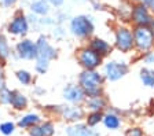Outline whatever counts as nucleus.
Here are the masks:
<instances>
[{
  "mask_svg": "<svg viewBox=\"0 0 154 136\" xmlns=\"http://www.w3.org/2000/svg\"><path fill=\"white\" fill-rule=\"evenodd\" d=\"M103 77L95 70H84L79 77V85L84 91V94L90 98L100 96L102 94Z\"/></svg>",
  "mask_w": 154,
  "mask_h": 136,
  "instance_id": "nucleus-1",
  "label": "nucleus"
},
{
  "mask_svg": "<svg viewBox=\"0 0 154 136\" xmlns=\"http://www.w3.org/2000/svg\"><path fill=\"white\" fill-rule=\"evenodd\" d=\"M134 45L139 51H149L154 45V35L147 26H136L134 30Z\"/></svg>",
  "mask_w": 154,
  "mask_h": 136,
  "instance_id": "nucleus-2",
  "label": "nucleus"
},
{
  "mask_svg": "<svg viewBox=\"0 0 154 136\" xmlns=\"http://www.w3.org/2000/svg\"><path fill=\"white\" fill-rule=\"evenodd\" d=\"M70 30L77 37H87L94 32V23L87 15L74 17L70 21Z\"/></svg>",
  "mask_w": 154,
  "mask_h": 136,
  "instance_id": "nucleus-3",
  "label": "nucleus"
},
{
  "mask_svg": "<svg viewBox=\"0 0 154 136\" xmlns=\"http://www.w3.org/2000/svg\"><path fill=\"white\" fill-rule=\"evenodd\" d=\"M77 58H79L80 65L85 68V70H94V69L98 68L102 63V56L99 54H96L94 50H91L90 47H85V48L80 50Z\"/></svg>",
  "mask_w": 154,
  "mask_h": 136,
  "instance_id": "nucleus-4",
  "label": "nucleus"
},
{
  "mask_svg": "<svg viewBox=\"0 0 154 136\" xmlns=\"http://www.w3.org/2000/svg\"><path fill=\"white\" fill-rule=\"evenodd\" d=\"M128 73V65L124 62L110 61L105 65V76L109 81H117Z\"/></svg>",
  "mask_w": 154,
  "mask_h": 136,
  "instance_id": "nucleus-5",
  "label": "nucleus"
},
{
  "mask_svg": "<svg viewBox=\"0 0 154 136\" xmlns=\"http://www.w3.org/2000/svg\"><path fill=\"white\" fill-rule=\"evenodd\" d=\"M116 47L122 52H128L134 47V33L128 28H119L116 32Z\"/></svg>",
  "mask_w": 154,
  "mask_h": 136,
  "instance_id": "nucleus-6",
  "label": "nucleus"
},
{
  "mask_svg": "<svg viewBox=\"0 0 154 136\" xmlns=\"http://www.w3.org/2000/svg\"><path fill=\"white\" fill-rule=\"evenodd\" d=\"M131 18L134 21V23H136L138 26H147L153 21V18H151L150 13L147 10V7L144 6L143 3H139L136 6H134Z\"/></svg>",
  "mask_w": 154,
  "mask_h": 136,
  "instance_id": "nucleus-7",
  "label": "nucleus"
},
{
  "mask_svg": "<svg viewBox=\"0 0 154 136\" xmlns=\"http://www.w3.org/2000/svg\"><path fill=\"white\" fill-rule=\"evenodd\" d=\"M17 52L22 59H36L37 58V47L32 40H22L17 44Z\"/></svg>",
  "mask_w": 154,
  "mask_h": 136,
  "instance_id": "nucleus-8",
  "label": "nucleus"
},
{
  "mask_svg": "<svg viewBox=\"0 0 154 136\" xmlns=\"http://www.w3.org/2000/svg\"><path fill=\"white\" fill-rule=\"evenodd\" d=\"M58 111L65 120L72 121V122H77L81 118H84V110L77 106H58Z\"/></svg>",
  "mask_w": 154,
  "mask_h": 136,
  "instance_id": "nucleus-9",
  "label": "nucleus"
},
{
  "mask_svg": "<svg viewBox=\"0 0 154 136\" xmlns=\"http://www.w3.org/2000/svg\"><path fill=\"white\" fill-rule=\"evenodd\" d=\"M28 29H29L28 21H26V18L22 14H18V15L14 17V20L11 21L8 25V32L13 33V35H17V36L26 35Z\"/></svg>",
  "mask_w": 154,
  "mask_h": 136,
  "instance_id": "nucleus-10",
  "label": "nucleus"
},
{
  "mask_svg": "<svg viewBox=\"0 0 154 136\" xmlns=\"http://www.w3.org/2000/svg\"><path fill=\"white\" fill-rule=\"evenodd\" d=\"M67 136H99V132H96L94 128L88 126L87 124H73L66 128Z\"/></svg>",
  "mask_w": 154,
  "mask_h": 136,
  "instance_id": "nucleus-11",
  "label": "nucleus"
},
{
  "mask_svg": "<svg viewBox=\"0 0 154 136\" xmlns=\"http://www.w3.org/2000/svg\"><path fill=\"white\" fill-rule=\"evenodd\" d=\"M36 47H37V56L38 58H44V59H47V61H50V59L57 56L55 48L48 43V40L45 39V37H43V36L38 39V41L36 43Z\"/></svg>",
  "mask_w": 154,
  "mask_h": 136,
  "instance_id": "nucleus-12",
  "label": "nucleus"
},
{
  "mask_svg": "<svg viewBox=\"0 0 154 136\" xmlns=\"http://www.w3.org/2000/svg\"><path fill=\"white\" fill-rule=\"evenodd\" d=\"M63 98L70 103H80L85 101V94L80 85H67L63 89Z\"/></svg>",
  "mask_w": 154,
  "mask_h": 136,
  "instance_id": "nucleus-13",
  "label": "nucleus"
},
{
  "mask_svg": "<svg viewBox=\"0 0 154 136\" xmlns=\"http://www.w3.org/2000/svg\"><path fill=\"white\" fill-rule=\"evenodd\" d=\"M54 124L50 121H45L42 125H35L30 128L29 133L30 136H52L54 135Z\"/></svg>",
  "mask_w": 154,
  "mask_h": 136,
  "instance_id": "nucleus-14",
  "label": "nucleus"
},
{
  "mask_svg": "<svg viewBox=\"0 0 154 136\" xmlns=\"http://www.w3.org/2000/svg\"><path fill=\"white\" fill-rule=\"evenodd\" d=\"M90 48L94 50L96 54H99V55L102 56V55H107V54L112 51V45L106 41V40L99 39V37H95V39L91 40V47Z\"/></svg>",
  "mask_w": 154,
  "mask_h": 136,
  "instance_id": "nucleus-15",
  "label": "nucleus"
},
{
  "mask_svg": "<svg viewBox=\"0 0 154 136\" xmlns=\"http://www.w3.org/2000/svg\"><path fill=\"white\" fill-rule=\"evenodd\" d=\"M102 122H103V125H105L107 129L117 131L120 126H121V118H120V117L117 116L116 113L109 111V113H106L105 116H103Z\"/></svg>",
  "mask_w": 154,
  "mask_h": 136,
  "instance_id": "nucleus-16",
  "label": "nucleus"
},
{
  "mask_svg": "<svg viewBox=\"0 0 154 136\" xmlns=\"http://www.w3.org/2000/svg\"><path fill=\"white\" fill-rule=\"evenodd\" d=\"M10 104L15 109V110H22L28 104V99L25 95H22L19 91H11V101Z\"/></svg>",
  "mask_w": 154,
  "mask_h": 136,
  "instance_id": "nucleus-17",
  "label": "nucleus"
},
{
  "mask_svg": "<svg viewBox=\"0 0 154 136\" xmlns=\"http://www.w3.org/2000/svg\"><path fill=\"white\" fill-rule=\"evenodd\" d=\"M85 104L91 111H100L106 107V101L102 96H94V98H88L85 101Z\"/></svg>",
  "mask_w": 154,
  "mask_h": 136,
  "instance_id": "nucleus-18",
  "label": "nucleus"
},
{
  "mask_svg": "<svg viewBox=\"0 0 154 136\" xmlns=\"http://www.w3.org/2000/svg\"><path fill=\"white\" fill-rule=\"evenodd\" d=\"M38 122H40V116L30 113V114L23 116L22 118L18 121V126H21V128H32V126L37 125Z\"/></svg>",
  "mask_w": 154,
  "mask_h": 136,
  "instance_id": "nucleus-19",
  "label": "nucleus"
},
{
  "mask_svg": "<svg viewBox=\"0 0 154 136\" xmlns=\"http://www.w3.org/2000/svg\"><path fill=\"white\" fill-rule=\"evenodd\" d=\"M30 10L38 15H45L50 11V7H48V3L45 0H36L30 4Z\"/></svg>",
  "mask_w": 154,
  "mask_h": 136,
  "instance_id": "nucleus-20",
  "label": "nucleus"
},
{
  "mask_svg": "<svg viewBox=\"0 0 154 136\" xmlns=\"http://www.w3.org/2000/svg\"><path fill=\"white\" fill-rule=\"evenodd\" d=\"M140 80L146 87H154V70L144 68L140 70Z\"/></svg>",
  "mask_w": 154,
  "mask_h": 136,
  "instance_id": "nucleus-21",
  "label": "nucleus"
},
{
  "mask_svg": "<svg viewBox=\"0 0 154 136\" xmlns=\"http://www.w3.org/2000/svg\"><path fill=\"white\" fill-rule=\"evenodd\" d=\"M8 56H10L8 40H7V37L4 35H0V61L6 62Z\"/></svg>",
  "mask_w": 154,
  "mask_h": 136,
  "instance_id": "nucleus-22",
  "label": "nucleus"
},
{
  "mask_svg": "<svg viewBox=\"0 0 154 136\" xmlns=\"http://www.w3.org/2000/svg\"><path fill=\"white\" fill-rule=\"evenodd\" d=\"M103 118V114L100 113V111H91L88 116H87V125L91 126V128H94L95 125H98V124L102 121Z\"/></svg>",
  "mask_w": 154,
  "mask_h": 136,
  "instance_id": "nucleus-23",
  "label": "nucleus"
},
{
  "mask_svg": "<svg viewBox=\"0 0 154 136\" xmlns=\"http://www.w3.org/2000/svg\"><path fill=\"white\" fill-rule=\"evenodd\" d=\"M17 78L19 80L21 84L28 85V84H30V81H32V74L26 70H19V71H17Z\"/></svg>",
  "mask_w": 154,
  "mask_h": 136,
  "instance_id": "nucleus-24",
  "label": "nucleus"
},
{
  "mask_svg": "<svg viewBox=\"0 0 154 136\" xmlns=\"http://www.w3.org/2000/svg\"><path fill=\"white\" fill-rule=\"evenodd\" d=\"M14 131H15V125H14V122H11V121L0 124V132L3 133V135L8 136V135H11V133H14Z\"/></svg>",
  "mask_w": 154,
  "mask_h": 136,
  "instance_id": "nucleus-25",
  "label": "nucleus"
},
{
  "mask_svg": "<svg viewBox=\"0 0 154 136\" xmlns=\"http://www.w3.org/2000/svg\"><path fill=\"white\" fill-rule=\"evenodd\" d=\"M48 69V61L44 58H36V70L38 71V73H42V74H44L45 71H47Z\"/></svg>",
  "mask_w": 154,
  "mask_h": 136,
  "instance_id": "nucleus-26",
  "label": "nucleus"
},
{
  "mask_svg": "<svg viewBox=\"0 0 154 136\" xmlns=\"http://www.w3.org/2000/svg\"><path fill=\"white\" fill-rule=\"evenodd\" d=\"M11 101V91L7 89L6 87L0 89V103L3 104H8Z\"/></svg>",
  "mask_w": 154,
  "mask_h": 136,
  "instance_id": "nucleus-27",
  "label": "nucleus"
},
{
  "mask_svg": "<svg viewBox=\"0 0 154 136\" xmlns=\"http://www.w3.org/2000/svg\"><path fill=\"white\" fill-rule=\"evenodd\" d=\"M125 136H144V133H143V131H142L139 126H131V128L127 129Z\"/></svg>",
  "mask_w": 154,
  "mask_h": 136,
  "instance_id": "nucleus-28",
  "label": "nucleus"
},
{
  "mask_svg": "<svg viewBox=\"0 0 154 136\" xmlns=\"http://www.w3.org/2000/svg\"><path fill=\"white\" fill-rule=\"evenodd\" d=\"M144 62H146L147 65H154V54L153 52H149L147 55L144 56Z\"/></svg>",
  "mask_w": 154,
  "mask_h": 136,
  "instance_id": "nucleus-29",
  "label": "nucleus"
},
{
  "mask_svg": "<svg viewBox=\"0 0 154 136\" xmlns=\"http://www.w3.org/2000/svg\"><path fill=\"white\" fill-rule=\"evenodd\" d=\"M146 7H150L151 10H154V0H142Z\"/></svg>",
  "mask_w": 154,
  "mask_h": 136,
  "instance_id": "nucleus-30",
  "label": "nucleus"
},
{
  "mask_svg": "<svg viewBox=\"0 0 154 136\" xmlns=\"http://www.w3.org/2000/svg\"><path fill=\"white\" fill-rule=\"evenodd\" d=\"M4 88V74H3V69L0 68V89Z\"/></svg>",
  "mask_w": 154,
  "mask_h": 136,
  "instance_id": "nucleus-31",
  "label": "nucleus"
},
{
  "mask_svg": "<svg viewBox=\"0 0 154 136\" xmlns=\"http://www.w3.org/2000/svg\"><path fill=\"white\" fill-rule=\"evenodd\" d=\"M15 2H17V0H2V3H3L6 7H11L14 3H15Z\"/></svg>",
  "mask_w": 154,
  "mask_h": 136,
  "instance_id": "nucleus-32",
  "label": "nucleus"
},
{
  "mask_svg": "<svg viewBox=\"0 0 154 136\" xmlns=\"http://www.w3.org/2000/svg\"><path fill=\"white\" fill-rule=\"evenodd\" d=\"M48 2H50L52 6H55V7H59L62 3H63V0H48Z\"/></svg>",
  "mask_w": 154,
  "mask_h": 136,
  "instance_id": "nucleus-33",
  "label": "nucleus"
},
{
  "mask_svg": "<svg viewBox=\"0 0 154 136\" xmlns=\"http://www.w3.org/2000/svg\"><path fill=\"white\" fill-rule=\"evenodd\" d=\"M150 25H151V32H153V35H154V20L151 21V23H150Z\"/></svg>",
  "mask_w": 154,
  "mask_h": 136,
  "instance_id": "nucleus-34",
  "label": "nucleus"
}]
</instances>
